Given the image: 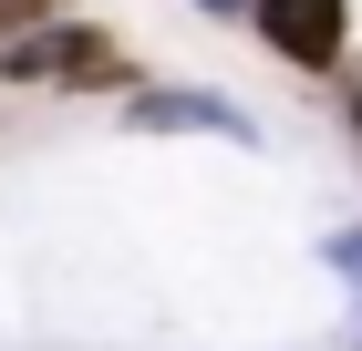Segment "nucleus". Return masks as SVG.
<instances>
[{"label":"nucleus","mask_w":362,"mask_h":351,"mask_svg":"<svg viewBox=\"0 0 362 351\" xmlns=\"http://www.w3.org/2000/svg\"><path fill=\"white\" fill-rule=\"evenodd\" d=\"M0 83H62V93H124L135 83V62H124V42L93 21H42L21 31L11 52H0Z\"/></svg>","instance_id":"nucleus-1"},{"label":"nucleus","mask_w":362,"mask_h":351,"mask_svg":"<svg viewBox=\"0 0 362 351\" xmlns=\"http://www.w3.org/2000/svg\"><path fill=\"white\" fill-rule=\"evenodd\" d=\"M187 11H207V21H249V0H187Z\"/></svg>","instance_id":"nucleus-6"},{"label":"nucleus","mask_w":362,"mask_h":351,"mask_svg":"<svg viewBox=\"0 0 362 351\" xmlns=\"http://www.w3.org/2000/svg\"><path fill=\"white\" fill-rule=\"evenodd\" d=\"M249 31L290 73H341L352 62V0H249Z\"/></svg>","instance_id":"nucleus-2"},{"label":"nucleus","mask_w":362,"mask_h":351,"mask_svg":"<svg viewBox=\"0 0 362 351\" xmlns=\"http://www.w3.org/2000/svg\"><path fill=\"white\" fill-rule=\"evenodd\" d=\"M321 269L352 279V299H362V227H332V238H321Z\"/></svg>","instance_id":"nucleus-4"},{"label":"nucleus","mask_w":362,"mask_h":351,"mask_svg":"<svg viewBox=\"0 0 362 351\" xmlns=\"http://www.w3.org/2000/svg\"><path fill=\"white\" fill-rule=\"evenodd\" d=\"M341 124H352V145H362V52L341 62Z\"/></svg>","instance_id":"nucleus-5"},{"label":"nucleus","mask_w":362,"mask_h":351,"mask_svg":"<svg viewBox=\"0 0 362 351\" xmlns=\"http://www.w3.org/2000/svg\"><path fill=\"white\" fill-rule=\"evenodd\" d=\"M31 11H52V0H31Z\"/></svg>","instance_id":"nucleus-7"},{"label":"nucleus","mask_w":362,"mask_h":351,"mask_svg":"<svg viewBox=\"0 0 362 351\" xmlns=\"http://www.w3.org/2000/svg\"><path fill=\"white\" fill-rule=\"evenodd\" d=\"M124 124H135V135H228V145H259V114L228 104V93H197V83H135V93H124Z\"/></svg>","instance_id":"nucleus-3"}]
</instances>
